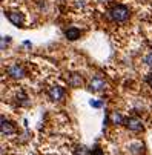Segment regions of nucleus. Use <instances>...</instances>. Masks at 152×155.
Here are the masks:
<instances>
[{
	"label": "nucleus",
	"mask_w": 152,
	"mask_h": 155,
	"mask_svg": "<svg viewBox=\"0 0 152 155\" xmlns=\"http://www.w3.org/2000/svg\"><path fill=\"white\" fill-rule=\"evenodd\" d=\"M111 120H112V123H114V124H123V123H124L123 115H121V114H118V112H114V114L111 115Z\"/></svg>",
	"instance_id": "nucleus-10"
},
{
	"label": "nucleus",
	"mask_w": 152,
	"mask_h": 155,
	"mask_svg": "<svg viewBox=\"0 0 152 155\" xmlns=\"http://www.w3.org/2000/svg\"><path fill=\"white\" fill-rule=\"evenodd\" d=\"M106 89V81L104 78L101 77H94L91 81H89V91L92 92H101Z\"/></svg>",
	"instance_id": "nucleus-5"
},
{
	"label": "nucleus",
	"mask_w": 152,
	"mask_h": 155,
	"mask_svg": "<svg viewBox=\"0 0 152 155\" xmlns=\"http://www.w3.org/2000/svg\"><path fill=\"white\" fill-rule=\"evenodd\" d=\"M75 6L77 8H84L86 6V0H75Z\"/></svg>",
	"instance_id": "nucleus-14"
},
{
	"label": "nucleus",
	"mask_w": 152,
	"mask_h": 155,
	"mask_svg": "<svg viewBox=\"0 0 152 155\" xmlns=\"http://www.w3.org/2000/svg\"><path fill=\"white\" fill-rule=\"evenodd\" d=\"M77 155H88V150L84 149V146H78V149H77Z\"/></svg>",
	"instance_id": "nucleus-13"
},
{
	"label": "nucleus",
	"mask_w": 152,
	"mask_h": 155,
	"mask_svg": "<svg viewBox=\"0 0 152 155\" xmlns=\"http://www.w3.org/2000/svg\"><path fill=\"white\" fill-rule=\"evenodd\" d=\"M143 61H144L147 66H150V68H152V51H149V52L143 57Z\"/></svg>",
	"instance_id": "nucleus-11"
},
{
	"label": "nucleus",
	"mask_w": 152,
	"mask_h": 155,
	"mask_svg": "<svg viewBox=\"0 0 152 155\" xmlns=\"http://www.w3.org/2000/svg\"><path fill=\"white\" fill-rule=\"evenodd\" d=\"M6 17H8V20L11 21V23L15 25V26H21L25 23V15H23V12H20V11H8Z\"/></svg>",
	"instance_id": "nucleus-4"
},
{
	"label": "nucleus",
	"mask_w": 152,
	"mask_h": 155,
	"mask_svg": "<svg viewBox=\"0 0 152 155\" xmlns=\"http://www.w3.org/2000/svg\"><path fill=\"white\" fill-rule=\"evenodd\" d=\"M48 97L51 100H54V101H60V100L64 98V89L61 86H58V84H54V86H51L48 89Z\"/></svg>",
	"instance_id": "nucleus-3"
},
{
	"label": "nucleus",
	"mask_w": 152,
	"mask_h": 155,
	"mask_svg": "<svg viewBox=\"0 0 152 155\" xmlns=\"http://www.w3.org/2000/svg\"><path fill=\"white\" fill-rule=\"evenodd\" d=\"M109 17L114 21H126L129 18V8L124 5H115L109 9Z\"/></svg>",
	"instance_id": "nucleus-1"
},
{
	"label": "nucleus",
	"mask_w": 152,
	"mask_h": 155,
	"mask_svg": "<svg viewBox=\"0 0 152 155\" xmlns=\"http://www.w3.org/2000/svg\"><path fill=\"white\" fill-rule=\"evenodd\" d=\"M124 124H126V127H127L129 130H132V132H140V130H143V123H141V120L137 118V117H131V118L124 120Z\"/></svg>",
	"instance_id": "nucleus-6"
},
{
	"label": "nucleus",
	"mask_w": 152,
	"mask_h": 155,
	"mask_svg": "<svg viewBox=\"0 0 152 155\" xmlns=\"http://www.w3.org/2000/svg\"><path fill=\"white\" fill-rule=\"evenodd\" d=\"M89 104H91V106H94V107H100V106H101V103H100V101H95V100H91V101H89Z\"/></svg>",
	"instance_id": "nucleus-16"
},
{
	"label": "nucleus",
	"mask_w": 152,
	"mask_h": 155,
	"mask_svg": "<svg viewBox=\"0 0 152 155\" xmlns=\"http://www.w3.org/2000/svg\"><path fill=\"white\" fill-rule=\"evenodd\" d=\"M66 80H68V84L72 86V87H80V86L83 84V77H81L80 74H77V72L69 74V75L66 77Z\"/></svg>",
	"instance_id": "nucleus-8"
},
{
	"label": "nucleus",
	"mask_w": 152,
	"mask_h": 155,
	"mask_svg": "<svg viewBox=\"0 0 152 155\" xmlns=\"http://www.w3.org/2000/svg\"><path fill=\"white\" fill-rule=\"evenodd\" d=\"M144 81H146V83H147V84H149V86L152 87V74L146 75V77H144Z\"/></svg>",
	"instance_id": "nucleus-15"
},
{
	"label": "nucleus",
	"mask_w": 152,
	"mask_h": 155,
	"mask_svg": "<svg viewBox=\"0 0 152 155\" xmlns=\"http://www.w3.org/2000/svg\"><path fill=\"white\" fill-rule=\"evenodd\" d=\"M6 72H8L9 77H12V78H15V80H20V78H23V77L26 75V71L23 69V66H20L18 63L9 64L8 68H6Z\"/></svg>",
	"instance_id": "nucleus-2"
},
{
	"label": "nucleus",
	"mask_w": 152,
	"mask_h": 155,
	"mask_svg": "<svg viewBox=\"0 0 152 155\" xmlns=\"http://www.w3.org/2000/svg\"><path fill=\"white\" fill-rule=\"evenodd\" d=\"M91 155H103V150L100 146H94L92 150H91Z\"/></svg>",
	"instance_id": "nucleus-12"
},
{
	"label": "nucleus",
	"mask_w": 152,
	"mask_h": 155,
	"mask_svg": "<svg viewBox=\"0 0 152 155\" xmlns=\"http://www.w3.org/2000/svg\"><path fill=\"white\" fill-rule=\"evenodd\" d=\"M64 35H66L68 40H77V38H80L81 31L77 29V28H68L66 31H64Z\"/></svg>",
	"instance_id": "nucleus-9"
},
{
	"label": "nucleus",
	"mask_w": 152,
	"mask_h": 155,
	"mask_svg": "<svg viewBox=\"0 0 152 155\" xmlns=\"http://www.w3.org/2000/svg\"><path fill=\"white\" fill-rule=\"evenodd\" d=\"M0 129H2V135H12L15 132V127L11 121H8L5 117H2V123H0Z\"/></svg>",
	"instance_id": "nucleus-7"
}]
</instances>
